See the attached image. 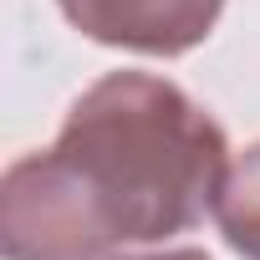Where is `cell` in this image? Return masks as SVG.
Segmentation results:
<instances>
[{"label":"cell","mask_w":260,"mask_h":260,"mask_svg":"<svg viewBox=\"0 0 260 260\" xmlns=\"http://www.w3.org/2000/svg\"><path fill=\"white\" fill-rule=\"evenodd\" d=\"M112 250L184 235L214 209L230 169L224 127L169 77L107 72L51 143Z\"/></svg>","instance_id":"cell-1"},{"label":"cell","mask_w":260,"mask_h":260,"mask_svg":"<svg viewBox=\"0 0 260 260\" xmlns=\"http://www.w3.org/2000/svg\"><path fill=\"white\" fill-rule=\"evenodd\" d=\"M0 250L6 260H107L112 240L87 209L61 158L21 153L0 179Z\"/></svg>","instance_id":"cell-2"},{"label":"cell","mask_w":260,"mask_h":260,"mask_svg":"<svg viewBox=\"0 0 260 260\" xmlns=\"http://www.w3.org/2000/svg\"><path fill=\"white\" fill-rule=\"evenodd\" d=\"M56 6L97 46L138 56H184L214 31L224 0H56Z\"/></svg>","instance_id":"cell-3"},{"label":"cell","mask_w":260,"mask_h":260,"mask_svg":"<svg viewBox=\"0 0 260 260\" xmlns=\"http://www.w3.org/2000/svg\"><path fill=\"white\" fill-rule=\"evenodd\" d=\"M209 214L235 255L260 260V143H250L245 153L230 158Z\"/></svg>","instance_id":"cell-4"},{"label":"cell","mask_w":260,"mask_h":260,"mask_svg":"<svg viewBox=\"0 0 260 260\" xmlns=\"http://www.w3.org/2000/svg\"><path fill=\"white\" fill-rule=\"evenodd\" d=\"M107 260H209V255L184 245V250H153V255H107Z\"/></svg>","instance_id":"cell-5"}]
</instances>
